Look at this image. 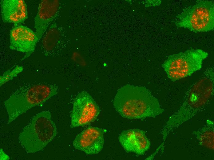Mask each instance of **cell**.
<instances>
[{
	"label": "cell",
	"mask_w": 214,
	"mask_h": 160,
	"mask_svg": "<svg viewBox=\"0 0 214 160\" xmlns=\"http://www.w3.org/2000/svg\"><path fill=\"white\" fill-rule=\"evenodd\" d=\"M113 105L121 116L130 119L155 117L164 111L158 100L147 88L129 84L118 89Z\"/></svg>",
	"instance_id": "6da1fadb"
},
{
	"label": "cell",
	"mask_w": 214,
	"mask_h": 160,
	"mask_svg": "<svg viewBox=\"0 0 214 160\" xmlns=\"http://www.w3.org/2000/svg\"><path fill=\"white\" fill-rule=\"evenodd\" d=\"M58 92L56 84L46 82L27 83L21 86L4 102L8 116L7 123L31 108L42 104Z\"/></svg>",
	"instance_id": "7a4b0ae2"
},
{
	"label": "cell",
	"mask_w": 214,
	"mask_h": 160,
	"mask_svg": "<svg viewBox=\"0 0 214 160\" xmlns=\"http://www.w3.org/2000/svg\"><path fill=\"white\" fill-rule=\"evenodd\" d=\"M57 130L49 110L42 111L34 116L21 131L19 143L28 153L42 150L56 136Z\"/></svg>",
	"instance_id": "3957f363"
},
{
	"label": "cell",
	"mask_w": 214,
	"mask_h": 160,
	"mask_svg": "<svg viewBox=\"0 0 214 160\" xmlns=\"http://www.w3.org/2000/svg\"><path fill=\"white\" fill-rule=\"evenodd\" d=\"M208 56L207 52L200 49L188 50L169 56L162 66L168 78L175 82L200 70Z\"/></svg>",
	"instance_id": "277c9868"
},
{
	"label": "cell",
	"mask_w": 214,
	"mask_h": 160,
	"mask_svg": "<svg viewBox=\"0 0 214 160\" xmlns=\"http://www.w3.org/2000/svg\"><path fill=\"white\" fill-rule=\"evenodd\" d=\"M178 28L195 33L206 32L214 28V4L211 1L202 0L184 10L174 22Z\"/></svg>",
	"instance_id": "5b68a950"
},
{
	"label": "cell",
	"mask_w": 214,
	"mask_h": 160,
	"mask_svg": "<svg viewBox=\"0 0 214 160\" xmlns=\"http://www.w3.org/2000/svg\"><path fill=\"white\" fill-rule=\"evenodd\" d=\"M100 113L99 107L87 92L82 91L75 98L71 114L72 128L83 126L94 122Z\"/></svg>",
	"instance_id": "8992f818"
},
{
	"label": "cell",
	"mask_w": 214,
	"mask_h": 160,
	"mask_svg": "<svg viewBox=\"0 0 214 160\" xmlns=\"http://www.w3.org/2000/svg\"><path fill=\"white\" fill-rule=\"evenodd\" d=\"M10 48L25 54L21 61L29 57L39 41L36 33L29 28L21 25L13 28L10 33Z\"/></svg>",
	"instance_id": "52a82bcc"
},
{
	"label": "cell",
	"mask_w": 214,
	"mask_h": 160,
	"mask_svg": "<svg viewBox=\"0 0 214 160\" xmlns=\"http://www.w3.org/2000/svg\"><path fill=\"white\" fill-rule=\"evenodd\" d=\"M104 131L97 127H89L76 137L73 146L76 149L87 154L98 153L102 150L104 143Z\"/></svg>",
	"instance_id": "ba28073f"
},
{
	"label": "cell",
	"mask_w": 214,
	"mask_h": 160,
	"mask_svg": "<svg viewBox=\"0 0 214 160\" xmlns=\"http://www.w3.org/2000/svg\"><path fill=\"white\" fill-rule=\"evenodd\" d=\"M119 140L127 152L140 155L144 154L150 144L145 132L137 129L123 131L119 136Z\"/></svg>",
	"instance_id": "9c48e42d"
},
{
	"label": "cell",
	"mask_w": 214,
	"mask_h": 160,
	"mask_svg": "<svg viewBox=\"0 0 214 160\" xmlns=\"http://www.w3.org/2000/svg\"><path fill=\"white\" fill-rule=\"evenodd\" d=\"M59 6L58 0H43L40 3L34 19L35 33L38 41L56 14Z\"/></svg>",
	"instance_id": "30bf717a"
},
{
	"label": "cell",
	"mask_w": 214,
	"mask_h": 160,
	"mask_svg": "<svg viewBox=\"0 0 214 160\" xmlns=\"http://www.w3.org/2000/svg\"><path fill=\"white\" fill-rule=\"evenodd\" d=\"M2 19L6 23L17 26L27 18V6L23 0L0 1Z\"/></svg>",
	"instance_id": "8fae6325"
},
{
	"label": "cell",
	"mask_w": 214,
	"mask_h": 160,
	"mask_svg": "<svg viewBox=\"0 0 214 160\" xmlns=\"http://www.w3.org/2000/svg\"><path fill=\"white\" fill-rule=\"evenodd\" d=\"M60 34L58 30L53 28L50 30L44 41V46L45 50L50 51L55 47L59 38Z\"/></svg>",
	"instance_id": "7c38bea8"
},
{
	"label": "cell",
	"mask_w": 214,
	"mask_h": 160,
	"mask_svg": "<svg viewBox=\"0 0 214 160\" xmlns=\"http://www.w3.org/2000/svg\"><path fill=\"white\" fill-rule=\"evenodd\" d=\"M23 68L22 66L16 65L10 68L0 76V85L1 86L7 82L12 80L18 74L22 72Z\"/></svg>",
	"instance_id": "4fadbf2b"
}]
</instances>
